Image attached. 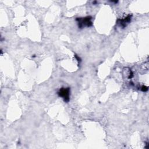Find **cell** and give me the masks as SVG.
<instances>
[{
    "label": "cell",
    "instance_id": "obj_1",
    "mask_svg": "<svg viewBox=\"0 0 149 149\" xmlns=\"http://www.w3.org/2000/svg\"><path fill=\"white\" fill-rule=\"evenodd\" d=\"M92 17L91 16H86L84 17L76 18V21L77 22L78 26L79 28L82 29L85 27H90L92 26L93 23L91 22Z\"/></svg>",
    "mask_w": 149,
    "mask_h": 149
},
{
    "label": "cell",
    "instance_id": "obj_2",
    "mask_svg": "<svg viewBox=\"0 0 149 149\" xmlns=\"http://www.w3.org/2000/svg\"><path fill=\"white\" fill-rule=\"evenodd\" d=\"M58 94L59 97H61L65 102L69 101V94H70V88H61L58 92Z\"/></svg>",
    "mask_w": 149,
    "mask_h": 149
},
{
    "label": "cell",
    "instance_id": "obj_3",
    "mask_svg": "<svg viewBox=\"0 0 149 149\" xmlns=\"http://www.w3.org/2000/svg\"><path fill=\"white\" fill-rule=\"evenodd\" d=\"M131 19H132V15H129L123 18L119 19L117 20V24L120 27H121L122 28H125L130 22Z\"/></svg>",
    "mask_w": 149,
    "mask_h": 149
},
{
    "label": "cell",
    "instance_id": "obj_4",
    "mask_svg": "<svg viewBox=\"0 0 149 149\" xmlns=\"http://www.w3.org/2000/svg\"><path fill=\"white\" fill-rule=\"evenodd\" d=\"M140 88H141V90L143 91H147L148 90V87H146L145 86H141V87Z\"/></svg>",
    "mask_w": 149,
    "mask_h": 149
}]
</instances>
